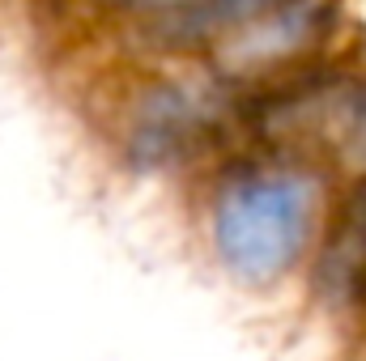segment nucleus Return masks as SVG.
I'll use <instances>...</instances> for the list:
<instances>
[{
  "label": "nucleus",
  "instance_id": "1",
  "mask_svg": "<svg viewBox=\"0 0 366 361\" xmlns=\"http://www.w3.org/2000/svg\"><path fill=\"white\" fill-rule=\"evenodd\" d=\"M315 183L298 171H256L226 183L213 208V243L222 264L264 285L294 268L311 238Z\"/></svg>",
  "mask_w": 366,
  "mask_h": 361
},
{
  "label": "nucleus",
  "instance_id": "2",
  "mask_svg": "<svg viewBox=\"0 0 366 361\" xmlns=\"http://www.w3.org/2000/svg\"><path fill=\"white\" fill-rule=\"evenodd\" d=\"M315 34V13L298 0H252L222 34V64L230 73H260L290 60Z\"/></svg>",
  "mask_w": 366,
  "mask_h": 361
},
{
  "label": "nucleus",
  "instance_id": "3",
  "mask_svg": "<svg viewBox=\"0 0 366 361\" xmlns=\"http://www.w3.org/2000/svg\"><path fill=\"white\" fill-rule=\"evenodd\" d=\"M137 4H149V9H179V4H196V0H137Z\"/></svg>",
  "mask_w": 366,
  "mask_h": 361
}]
</instances>
